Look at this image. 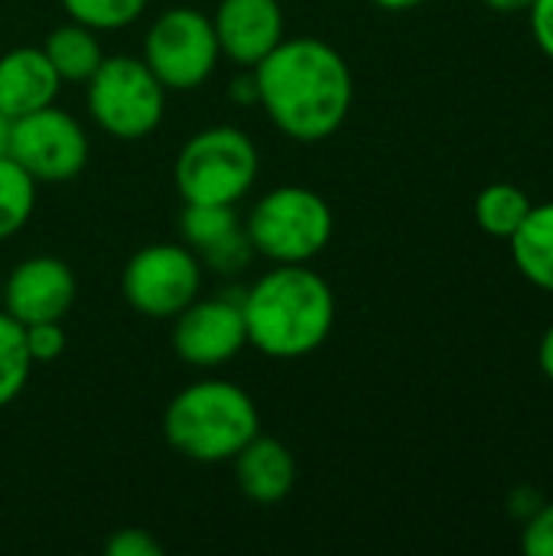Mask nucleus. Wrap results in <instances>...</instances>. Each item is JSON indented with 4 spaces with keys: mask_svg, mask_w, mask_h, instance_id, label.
<instances>
[{
    "mask_svg": "<svg viewBox=\"0 0 553 556\" xmlns=\"http://www.w3.org/2000/svg\"><path fill=\"white\" fill-rule=\"evenodd\" d=\"M251 75L257 104L290 140L319 143L332 137L352 111V68L336 46L316 36L284 39Z\"/></svg>",
    "mask_w": 553,
    "mask_h": 556,
    "instance_id": "1",
    "label": "nucleus"
},
{
    "mask_svg": "<svg viewBox=\"0 0 553 556\" xmlns=\"http://www.w3.org/2000/svg\"><path fill=\"white\" fill-rule=\"evenodd\" d=\"M248 345L277 362H297L323 349L336 323L332 287L306 264H274L241 296Z\"/></svg>",
    "mask_w": 553,
    "mask_h": 556,
    "instance_id": "2",
    "label": "nucleus"
},
{
    "mask_svg": "<svg viewBox=\"0 0 553 556\" xmlns=\"http://www.w3.org/2000/svg\"><path fill=\"white\" fill-rule=\"evenodd\" d=\"M261 433V414L251 394L231 381L205 378L183 388L166 414V443L192 463H231L248 440Z\"/></svg>",
    "mask_w": 553,
    "mask_h": 556,
    "instance_id": "3",
    "label": "nucleus"
},
{
    "mask_svg": "<svg viewBox=\"0 0 553 556\" xmlns=\"http://www.w3.org/2000/svg\"><path fill=\"white\" fill-rule=\"evenodd\" d=\"M261 169V156L254 140L228 124L205 127L192 134L176 163H173V182L183 202H202V205H238Z\"/></svg>",
    "mask_w": 553,
    "mask_h": 556,
    "instance_id": "4",
    "label": "nucleus"
},
{
    "mask_svg": "<svg viewBox=\"0 0 553 556\" xmlns=\"http://www.w3.org/2000/svg\"><path fill=\"white\" fill-rule=\"evenodd\" d=\"M332 208L310 186H277L264 192L248 222V241L254 254L271 264H310L332 241Z\"/></svg>",
    "mask_w": 553,
    "mask_h": 556,
    "instance_id": "5",
    "label": "nucleus"
},
{
    "mask_svg": "<svg viewBox=\"0 0 553 556\" xmlns=\"http://www.w3.org/2000/svg\"><path fill=\"white\" fill-rule=\"evenodd\" d=\"M88 85L91 121L117 140L150 137L166 111V88L134 55H104Z\"/></svg>",
    "mask_w": 553,
    "mask_h": 556,
    "instance_id": "6",
    "label": "nucleus"
},
{
    "mask_svg": "<svg viewBox=\"0 0 553 556\" xmlns=\"http://www.w3.org/2000/svg\"><path fill=\"white\" fill-rule=\"evenodd\" d=\"M140 59L166 91H196L222 59L212 16L192 7H169L147 29Z\"/></svg>",
    "mask_w": 553,
    "mask_h": 556,
    "instance_id": "7",
    "label": "nucleus"
},
{
    "mask_svg": "<svg viewBox=\"0 0 553 556\" xmlns=\"http://www.w3.org/2000/svg\"><path fill=\"white\" fill-rule=\"evenodd\" d=\"M130 309L150 319H173L202 293V261L186 244H147L121 274Z\"/></svg>",
    "mask_w": 553,
    "mask_h": 556,
    "instance_id": "8",
    "label": "nucleus"
},
{
    "mask_svg": "<svg viewBox=\"0 0 553 556\" xmlns=\"http://www.w3.org/2000/svg\"><path fill=\"white\" fill-rule=\"evenodd\" d=\"M7 156L36 182H65L88 163V134L68 111L49 104L13 121Z\"/></svg>",
    "mask_w": 553,
    "mask_h": 556,
    "instance_id": "9",
    "label": "nucleus"
},
{
    "mask_svg": "<svg viewBox=\"0 0 553 556\" xmlns=\"http://www.w3.org/2000/svg\"><path fill=\"white\" fill-rule=\"evenodd\" d=\"M248 345L241 300L212 296L192 300L173 316V352L192 368H218L241 355Z\"/></svg>",
    "mask_w": 553,
    "mask_h": 556,
    "instance_id": "10",
    "label": "nucleus"
},
{
    "mask_svg": "<svg viewBox=\"0 0 553 556\" xmlns=\"http://www.w3.org/2000/svg\"><path fill=\"white\" fill-rule=\"evenodd\" d=\"M75 274L65 261L39 254L20 261L3 280L0 309L10 313L20 326L62 319L75 303Z\"/></svg>",
    "mask_w": 553,
    "mask_h": 556,
    "instance_id": "11",
    "label": "nucleus"
},
{
    "mask_svg": "<svg viewBox=\"0 0 553 556\" xmlns=\"http://www.w3.org/2000/svg\"><path fill=\"white\" fill-rule=\"evenodd\" d=\"M212 26L222 55L241 68H254L287 39L280 0H218Z\"/></svg>",
    "mask_w": 553,
    "mask_h": 556,
    "instance_id": "12",
    "label": "nucleus"
},
{
    "mask_svg": "<svg viewBox=\"0 0 553 556\" xmlns=\"http://www.w3.org/2000/svg\"><path fill=\"white\" fill-rule=\"evenodd\" d=\"M179 231L186 244L202 254V261L222 274L241 270L254 248L248 241L244 225L238 222L235 205H202V202H183Z\"/></svg>",
    "mask_w": 553,
    "mask_h": 556,
    "instance_id": "13",
    "label": "nucleus"
},
{
    "mask_svg": "<svg viewBox=\"0 0 553 556\" xmlns=\"http://www.w3.org/2000/svg\"><path fill=\"white\" fill-rule=\"evenodd\" d=\"M59 91L62 78L42 49L20 46L0 55V111L10 121L55 104Z\"/></svg>",
    "mask_w": 553,
    "mask_h": 556,
    "instance_id": "14",
    "label": "nucleus"
},
{
    "mask_svg": "<svg viewBox=\"0 0 553 556\" xmlns=\"http://www.w3.org/2000/svg\"><path fill=\"white\" fill-rule=\"evenodd\" d=\"M231 463L241 495L254 505H277L293 492L297 482L293 453L274 437L257 433L241 446V453Z\"/></svg>",
    "mask_w": 553,
    "mask_h": 556,
    "instance_id": "15",
    "label": "nucleus"
},
{
    "mask_svg": "<svg viewBox=\"0 0 553 556\" xmlns=\"http://www.w3.org/2000/svg\"><path fill=\"white\" fill-rule=\"evenodd\" d=\"M508 244L518 274L531 287L553 293V202L531 205L528 218L508 238Z\"/></svg>",
    "mask_w": 553,
    "mask_h": 556,
    "instance_id": "16",
    "label": "nucleus"
},
{
    "mask_svg": "<svg viewBox=\"0 0 553 556\" xmlns=\"http://www.w3.org/2000/svg\"><path fill=\"white\" fill-rule=\"evenodd\" d=\"M39 49L46 52V59L52 62V68H55V75L62 81H78L81 85L104 62V49H101L98 33L75 23V20H68L65 26H55Z\"/></svg>",
    "mask_w": 553,
    "mask_h": 556,
    "instance_id": "17",
    "label": "nucleus"
},
{
    "mask_svg": "<svg viewBox=\"0 0 553 556\" xmlns=\"http://www.w3.org/2000/svg\"><path fill=\"white\" fill-rule=\"evenodd\" d=\"M531 205L535 202L528 199V192L521 186H515V182H492V186H486L476 195L473 212H476V225L486 235L508 241L521 228V222L528 218Z\"/></svg>",
    "mask_w": 553,
    "mask_h": 556,
    "instance_id": "18",
    "label": "nucleus"
},
{
    "mask_svg": "<svg viewBox=\"0 0 553 556\" xmlns=\"http://www.w3.org/2000/svg\"><path fill=\"white\" fill-rule=\"evenodd\" d=\"M36 208V179L13 160L0 156V241L26 228Z\"/></svg>",
    "mask_w": 553,
    "mask_h": 556,
    "instance_id": "19",
    "label": "nucleus"
},
{
    "mask_svg": "<svg viewBox=\"0 0 553 556\" xmlns=\"http://www.w3.org/2000/svg\"><path fill=\"white\" fill-rule=\"evenodd\" d=\"M29 368L33 358L23 339V326L0 309V407L13 404L23 394L29 381Z\"/></svg>",
    "mask_w": 553,
    "mask_h": 556,
    "instance_id": "20",
    "label": "nucleus"
},
{
    "mask_svg": "<svg viewBox=\"0 0 553 556\" xmlns=\"http://www.w3.org/2000/svg\"><path fill=\"white\" fill-rule=\"evenodd\" d=\"M68 20L104 33V29H124L130 26L143 10L147 0H62Z\"/></svg>",
    "mask_w": 553,
    "mask_h": 556,
    "instance_id": "21",
    "label": "nucleus"
},
{
    "mask_svg": "<svg viewBox=\"0 0 553 556\" xmlns=\"http://www.w3.org/2000/svg\"><path fill=\"white\" fill-rule=\"evenodd\" d=\"M23 339L29 349L33 362H55L65 352V329L62 319H49V323H29L23 326Z\"/></svg>",
    "mask_w": 553,
    "mask_h": 556,
    "instance_id": "22",
    "label": "nucleus"
},
{
    "mask_svg": "<svg viewBox=\"0 0 553 556\" xmlns=\"http://www.w3.org/2000/svg\"><path fill=\"white\" fill-rule=\"evenodd\" d=\"M521 551L528 556H553V502H544L521 531Z\"/></svg>",
    "mask_w": 553,
    "mask_h": 556,
    "instance_id": "23",
    "label": "nucleus"
},
{
    "mask_svg": "<svg viewBox=\"0 0 553 556\" xmlns=\"http://www.w3.org/2000/svg\"><path fill=\"white\" fill-rule=\"evenodd\" d=\"M104 554L111 556H163L160 541L150 534V531H140V528H121L114 538H108L104 544Z\"/></svg>",
    "mask_w": 553,
    "mask_h": 556,
    "instance_id": "24",
    "label": "nucleus"
},
{
    "mask_svg": "<svg viewBox=\"0 0 553 556\" xmlns=\"http://www.w3.org/2000/svg\"><path fill=\"white\" fill-rule=\"evenodd\" d=\"M528 13H531V33L538 49L553 62V0H535Z\"/></svg>",
    "mask_w": 553,
    "mask_h": 556,
    "instance_id": "25",
    "label": "nucleus"
},
{
    "mask_svg": "<svg viewBox=\"0 0 553 556\" xmlns=\"http://www.w3.org/2000/svg\"><path fill=\"white\" fill-rule=\"evenodd\" d=\"M541 505H544V495H541L535 485H518V489L508 492V515L518 518L521 525H525Z\"/></svg>",
    "mask_w": 553,
    "mask_h": 556,
    "instance_id": "26",
    "label": "nucleus"
},
{
    "mask_svg": "<svg viewBox=\"0 0 553 556\" xmlns=\"http://www.w3.org/2000/svg\"><path fill=\"white\" fill-rule=\"evenodd\" d=\"M538 365H541L544 378L553 384V323L548 326V332L541 336V345H538Z\"/></svg>",
    "mask_w": 553,
    "mask_h": 556,
    "instance_id": "27",
    "label": "nucleus"
},
{
    "mask_svg": "<svg viewBox=\"0 0 553 556\" xmlns=\"http://www.w3.org/2000/svg\"><path fill=\"white\" fill-rule=\"evenodd\" d=\"M231 98H238V101H248V104H257V91H254V75H248V78L235 81V85H231Z\"/></svg>",
    "mask_w": 553,
    "mask_h": 556,
    "instance_id": "28",
    "label": "nucleus"
},
{
    "mask_svg": "<svg viewBox=\"0 0 553 556\" xmlns=\"http://www.w3.org/2000/svg\"><path fill=\"white\" fill-rule=\"evenodd\" d=\"M495 13H521V10H528L535 0H486Z\"/></svg>",
    "mask_w": 553,
    "mask_h": 556,
    "instance_id": "29",
    "label": "nucleus"
},
{
    "mask_svg": "<svg viewBox=\"0 0 553 556\" xmlns=\"http://www.w3.org/2000/svg\"><path fill=\"white\" fill-rule=\"evenodd\" d=\"M372 3L381 7V10H391V13H404V10H414V7H420L427 0H372Z\"/></svg>",
    "mask_w": 553,
    "mask_h": 556,
    "instance_id": "30",
    "label": "nucleus"
},
{
    "mask_svg": "<svg viewBox=\"0 0 553 556\" xmlns=\"http://www.w3.org/2000/svg\"><path fill=\"white\" fill-rule=\"evenodd\" d=\"M10 130H13V121L0 111V156H7L10 150Z\"/></svg>",
    "mask_w": 553,
    "mask_h": 556,
    "instance_id": "31",
    "label": "nucleus"
},
{
    "mask_svg": "<svg viewBox=\"0 0 553 556\" xmlns=\"http://www.w3.org/2000/svg\"><path fill=\"white\" fill-rule=\"evenodd\" d=\"M0 300H3V280H0Z\"/></svg>",
    "mask_w": 553,
    "mask_h": 556,
    "instance_id": "32",
    "label": "nucleus"
}]
</instances>
